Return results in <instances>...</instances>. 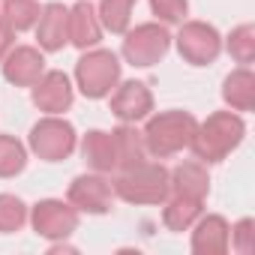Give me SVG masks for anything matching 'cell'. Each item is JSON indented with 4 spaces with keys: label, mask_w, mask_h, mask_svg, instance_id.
I'll return each mask as SVG.
<instances>
[{
    "label": "cell",
    "mask_w": 255,
    "mask_h": 255,
    "mask_svg": "<svg viewBox=\"0 0 255 255\" xmlns=\"http://www.w3.org/2000/svg\"><path fill=\"white\" fill-rule=\"evenodd\" d=\"M30 90H33V105H36L42 114H63V111L72 108V99H75L72 78H69L63 69H48V72H42V78H39Z\"/></svg>",
    "instance_id": "obj_12"
},
{
    "label": "cell",
    "mask_w": 255,
    "mask_h": 255,
    "mask_svg": "<svg viewBox=\"0 0 255 255\" xmlns=\"http://www.w3.org/2000/svg\"><path fill=\"white\" fill-rule=\"evenodd\" d=\"M30 207L12 195V192H0V234H15L27 225Z\"/></svg>",
    "instance_id": "obj_24"
},
{
    "label": "cell",
    "mask_w": 255,
    "mask_h": 255,
    "mask_svg": "<svg viewBox=\"0 0 255 255\" xmlns=\"http://www.w3.org/2000/svg\"><path fill=\"white\" fill-rule=\"evenodd\" d=\"M195 126L198 120L189 114V111H159V114H150L147 123H144V147L150 156L156 159H168V156H177L183 150H189V141L195 135Z\"/></svg>",
    "instance_id": "obj_2"
},
{
    "label": "cell",
    "mask_w": 255,
    "mask_h": 255,
    "mask_svg": "<svg viewBox=\"0 0 255 255\" xmlns=\"http://www.w3.org/2000/svg\"><path fill=\"white\" fill-rule=\"evenodd\" d=\"M168 180H171V195H186V198H198V201H204L207 192H210V174H207V165L198 162V159L180 162L174 171H168Z\"/></svg>",
    "instance_id": "obj_17"
},
{
    "label": "cell",
    "mask_w": 255,
    "mask_h": 255,
    "mask_svg": "<svg viewBox=\"0 0 255 255\" xmlns=\"http://www.w3.org/2000/svg\"><path fill=\"white\" fill-rule=\"evenodd\" d=\"M12 39H15V30L3 21V15H0V60H3L6 51L12 48Z\"/></svg>",
    "instance_id": "obj_28"
},
{
    "label": "cell",
    "mask_w": 255,
    "mask_h": 255,
    "mask_svg": "<svg viewBox=\"0 0 255 255\" xmlns=\"http://www.w3.org/2000/svg\"><path fill=\"white\" fill-rule=\"evenodd\" d=\"M150 12L162 24H183L189 15V0H150Z\"/></svg>",
    "instance_id": "obj_27"
},
{
    "label": "cell",
    "mask_w": 255,
    "mask_h": 255,
    "mask_svg": "<svg viewBox=\"0 0 255 255\" xmlns=\"http://www.w3.org/2000/svg\"><path fill=\"white\" fill-rule=\"evenodd\" d=\"M120 81V57L108 48H87L75 63V87L87 99H105Z\"/></svg>",
    "instance_id": "obj_5"
},
{
    "label": "cell",
    "mask_w": 255,
    "mask_h": 255,
    "mask_svg": "<svg viewBox=\"0 0 255 255\" xmlns=\"http://www.w3.org/2000/svg\"><path fill=\"white\" fill-rule=\"evenodd\" d=\"M102 39V24L96 15V6L90 0H78L75 6H69V45L78 51L96 48Z\"/></svg>",
    "instance_id": "obj_15"
},
{
    "label": "cell",
    "mask_w": 255,
    "mask_h": 255,
    "mask_svg": "<svg viewBox=\"0 0 255 255\" xmlns=\"http://www.w3.org/2000/svg\"><path fill=\"white\" fill-rule=\"evenodd\" d=\"M75 147H78L75 126L63 114H45L30 126L27 150L42 162H63L75 153Z\"/></svg>",
    "instance_id": "obj_4"
},
{
    "label": "cell",
    "mask_w": 255,
    "mask_h": 255,
    "mask_svg": "<svg viewBox=\"0 0 255 255\" xmlns=\"http://www.w3.org/2000/svg\"><path fill=\"white\" fill-rule=\"evenodd\" d=\"M246 138V123L237 111H213L207 114V120H201L195 126V135L189 141V150L195 153L198 162L213 165L228 159Z\"/></svg>",
    "instance_id": "obj_1"
},
{
    "label": "cell",
    "mask_w": 255,
    "mask_h": 255,
    "mask_svg": "<svg viewBox=\"0 0 255 255\" xmlns=\"http://www.w3.org/2000/svg\"><path fill=\"white\" fill-rule=\"evenodd\" d=\"M231 225L219 213H201L192 222V252L195 255H225L228 252Z\"/></svg>",
    "instance_id": "obj_14"
},
{
    "label": "cell",
    "mask_w": 255,
    "mask_h": 255,
    "mask_svg": "<svg viewBox=\"0 0 255 255\" xmlns=\"http://www.w3.org/2000/svg\"><path fill=\"white\" fill-rule=\"evenodd\" d=\"M0 69L12 87H33L45 72V54L36 45H12L0 60Z\"/></svg>",
    "instance_id": "obj_11"
},
{
    "label": "cell",
    "mask_w": 255,
    "mask_h": 255,
    "mask_svg": "<svg viewBox=\"0 0 255 255\" xmlns=\"http://www.w3.org/2000/svg\"><path fill=\"white\" fill-rule=\"evenodd\" d=\"M114 195L126 204L135 207H147V204H162L171 195V180H168V168L162 162H138L126 171H117V177L111 180Z\"/></svg>",
    "instance_id": "obj_3"
},
{
    "label": "cell",
    "mask_w": 255,
    "mask_h": 255,
    "mask_svg": "<svg viewBox=\"0 0 255 255\" xmlns=\"http://www.w3.org/2000/svg\"><path fill=\"white\" fill-rule=\"evenodd\" d=\"M78 210L69 201L60 198H42L30 207L27 222L33 225V231L45 240H66L78 231Z\"/></svg>",
    "instance_id": "obj_8"
},
{
    "label": "cell",
    "mask_w": 255,
    "mask_h": 255,
    "mask_svg": "<svg viewBox=\"0 0 255 255\" xmlns=\"http://www.w3.org/2000/svg\"><path fill=\"white\" fill-rule=\"evenodd\" d=\"M225 48H228V54H231L234 63L249 66V63L255 60V24H249V21H246V24H237V27L228 33Z\"/></svg>",
    "instance_id": "obj_25"
},
{
    "label": "cell",
    "mask_w": 255,
    "mask_h": 255,
    "mask_svg": "<svg viewBox=\"0 0 255 255\" xmlns=\"http://www.w3.org/2000/svg\"><path fill=\"white\" fill-rule=\"evenodd\" d=\"M27 168V147L15 138L0 132V177H18Z\"/></svg>",
    "instance_id": "obj_23"
},
{
    "label": "cell",
    "mask_w": 255,
    "mask_h": 255,
    "mask_svg": "<svg viewBox=\"0 0 255 255\" xmlns=\"http://www.w3.org/2000/svg\"><path fill=\"white\" fill-rule=\"evenodd\" d=\"M228 249H234L237 255H252V252H255V219L243 216L240 222H234V225H231Z\"/></svg>",
    "instance_id": "obj_26"
},
{
    "label": "cell",
    "mask_w": 255,
    "mask_h": 255,
    "mask_svg": "<svg viewBox=\"0 0 255 255\" xmlns=\"http://www.w3.org/2000/svg\"><path fill=\"white\" fill-rule=\"evenodd\" d=\"M111 96V114L120 123H138L147 120L153 111V93L144 81H117V87L108 93Z\"/></svg>",
    "instance_id": "obj_10"
},
{
    "label": "cell",
    "mask_w": 255,
    "mask_h": 255,
    "mask_svg": "<svg viewBox=\"0 0 255 255\" xmlns=\"http://www.w3.org/2000/svg\"><path fill=\"white\" fill-rule=\"evenodd\" d=\"M171 48V33L162 21H144V24H135L132 30L123 33V60L135 66V69H147V66H156Z\"/></svg>",
    "instance_id": "obj_6"
},
{
    "label": "cell",
    "mask_w": 255,
    "mask_h": 255,
    "mask_svg": "<svg viewBox=\"0 0 255 255\" xmlns=\"http://www.w3.org/2000/svg\"><path fill=\"white\" fill-rule=\"evenodd\" d=\"M81 156L90 171L111 174L117 171V150H114V135L105 129H90L81 138Z\"/></svg>",
    "instance_id": "obj_16"
},
{
    "label": "cell",
    "mask_w": 255,
    "mask_h": 255,
    "mask_svg": "<svg viewBox=\"0 0 255 255\" xmlns=\"http://www.w3.org/2000/svg\"><path fill=\"white\" fill-rule=\"evenodd\" d=\"M165 207H162V225L168 228V231H189L192 228V222L204 213V201H198V198H186V195H171V198H165L162 201Z\"/></svg>",
    "instance_id": "obj_20"
},
{
    "label": "cell",
    "mask_w": 255,
    "mask_h": 255,
    "mask_svg": "<svg viewBox=\"0 0 255 255\" xmlns=\"http://www.w3.org/2000/svg\"><path fill=\"white\" fill-rule=\"evenodd\" d=\"M39 12H42V6L36 0H3V3H0V15H3V21L15 33H24V30L36 27Z\"/></svg>",
    "instance_id": "obj_22"
},
{
    "label": "cell",
    "mask_w": 255,
    "mask_h": 255,
    "mask_svg": "<svg viewBox=\"0 0 255 255\" xmlns=\"http://www.w3.org/2000/svg\"><path fill=\"white\" fill-rule=\"evenodd\" d=\"M171 39L177 42V54L189 66H210L222 54V36L207 21H183L177 36Z\"/></svg>",
    "instance_id": "obj_7"
},
{
    "label": "cell",
    "mask_w": 255,
    "mask_h": 255,
    "mask_svg": "<svg viewBox=\"0 0 255 255\" xmlns=\"http://www.w3.org/2000/svg\"><path fill=\"white\" fill-rule=\"evenodd\" d=\"M222 102L243 114V111H252L255 108V72L249 66H237L225 75L222 81Z\"/></svg>",
    "instance_id": "obj_18"
},
{
    "label": "cell",
    "mask_w": 255,
    "mask_h": 255,
    "mask_svg": "<svg viewBox=\"0 0 255 255\" xmlns=\"http://www.w3.org/2000/svg\"><path fill=\"white\" fill-rule=\"evenodd\" d=\"M36 42L48 54L63 51L69 45V6L57 3V0L42 6L39 21H36Z\"/></svg>",
    "instance_id": "obj_13"
},
{
    "label": "cell",
    "mask_w": 255,
    "mask_h": 255,
    "mask_svg": "<svg viewBox=\"0 0 255 255\" xmlns=\"http://www.w3.org/2000/svg\"><path fill=\"white\" fill-rule=\"evenodd\" d=\"M111 135H114V150H117V171H126L147 159V147H144L141 132L135 129V123H120L117 129H111Z\"/></svg>",
    "instance_id": "obj_19"
},
{
    "label": "cell",
    "mask_w": 255,
    "mask_h": 255,
    "mask_svg": "<svg viewBox=\"0 0 255 255\" xmlns=\"http://www.w3.org/2000/svg\"><path fill=\"white\" fill-rule=\"evenodd\" d=\"M114 186L105 174L90 171V174H78L69 183L66 201L78 210V213H90V216H102L114 207Z\"/></svg>",
    "instance_id": "obj_9"
},
{
    "label": "cell",
    "mask_w": 255,
    "mask_h": 255,
    "mask_svg": "<svg viewBox=\"0 0 255 255\" xmlns=\"http://www.w3.org/2000/svg\"><path fill=\"white\" fill-rule=\"evenodd\" d=\"M132 9H135V0H99L96 15H99L102 30L123 36L132 24Z\"/></svg>",
    "instance_id": "obj_21"
}]
</instances>
